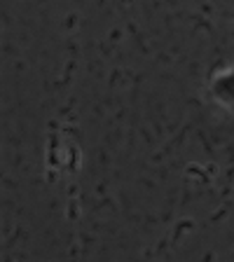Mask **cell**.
I'll list each match as a JSON object with an SVG mask.
<instances>
[{
  "label": "cell",
  "mask_w": 234,
  "mask_h": 262,
  "mask_svg": "<svg viewBox=\"0 0 234 262\" xmlns=\"http://www.w3.org/2000/svg\"><path fill=\"white\" fill-rule=\"evenodd\" d=\"M211 96L218 105L234 115V68L220 71L211 80Z\"/></svg>",
  "instance_id": "obj_1"
}]
</instances>
